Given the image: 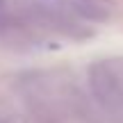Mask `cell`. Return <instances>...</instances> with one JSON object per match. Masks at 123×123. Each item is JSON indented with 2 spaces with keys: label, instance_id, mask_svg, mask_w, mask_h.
I'll return each instance as SVG.
<instances>
[{
  "label": "cell",
  "instance_id": "6da1fadb",
  "mask_svg": "<svg viewBox=\"0 0 123 123\" xmlns=\"http://www.w3.org/2000/svg\"><path fill=\"white\" fill-rule=\"evenodd\" d=\"M89 82H91L93 96L98 98V103H100L107 112L121 116L123 114V87L119 84L116 75L112 73L107 66L96 64L91 68V73H89Z\"/></svg>",
  "mask_w": 123,
  "mask_h": 123
},
{
  "label": "cell",
  "instance_id": "7a4b0ae2",
  "mask_svg": "<svg viewBox=\"0 0 123 123\" xmlns=\"http://www.w3.org/2000/svg\"><path fill=\"white\" fill-rule=\"evenodd\" d=\"M37 7L55 14H73V16L91 18V21H105L112 16L114 5L110 0H30Z\"/></svg>",
  "mask_w": 123,
  "mask_h": 123
}]
</instances>
